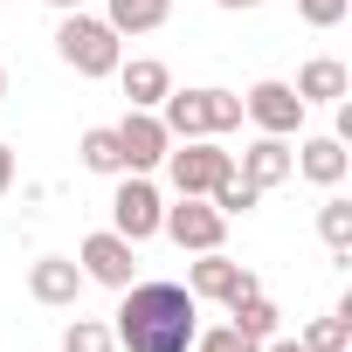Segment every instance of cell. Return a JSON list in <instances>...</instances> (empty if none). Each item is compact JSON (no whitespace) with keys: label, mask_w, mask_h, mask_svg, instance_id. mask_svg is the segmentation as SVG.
<instances>
[{"label":"cell","mask_w":352,"mask_h":352,"mask_svg":"<svg viewBox=\"0 0 352 352\" xmlns=\"http://www.w3.org/2000/svg\"><path fill=\"white\" fill-rule=\"evenodd\" d=\"M187 290L201 297V304H235V297H249V290H263L235 256H221V249H208V256H194L187 263Z\"/></svg>","instance_id":"cell-8"},{"label":"cell","mask_w":352,"mask_h":352,"mask_svg":"<svg viewBox=\"0 0 352 352\" xmlns=\"http://www.w3.org/2000/svg\"><path fill=\"white\" fill-rule=\"evenodd\" d=\"M56 56L76 69V76H118V63H124V35L104 21V14H90V8H76V14H63L56 21Z\"/></svg>","instance_id":"cell-2"},{"label":"cell","mask_w":352,"mask_h":352,"mask_svg":"<svg viewBox=\"0 0 352 352\" xmlns=\"http://www.w3.org/2000/svg\"><path fill=\"white\" fill-rule=\"evenodd\" d=\"M76 152H83V166H90V173H104V180H118V173H124V145H118V124H90Z\"/></svg>","instance_id":"cell-18"},{"label":"cell","mask_w":352,"mask_h":352,"mask_svg":"<svg viewBox=\"0 0 352 352\" xmlns=\"http://www.w3.org/2000/svg\"><path fill=\"white\" fill-rule=\"evenodd\" d=\"M187 352H263L256 338H242L235 324H214V331H194V345Z\"/></svg>","instance_id":"cell-23"},{"label":"cell","mask_w":352,"mask_h":352,"mask_svg":"<svg viewBox=\"0 0 352 352\" xmlns=\"http://www.w3.org/2000/svg\"><path fill=\"white\" fill-rule=\"evenodd\" d=\"M0 8H8V0H0Z\"/></svg>","instance_id":"cell-30"},{"label":"cell","mask_w":352,"mask_h":352,"mask_svg":"<svg viewBox=\"0 0 352 352\" xmlns=\"http://www.w3.org/2000/svg\"><path fill=\"white\" fill-rule=\"evenodd\" d=\"M28 297L49 304V311H76V297H83L76 256H35V263H28Z\"/></svg>","instance_id":"cell-10"},{"label":"cell","mask_w":352,"mask_h":352,"mask_svg":"<svg viewBox=\"0 0 352 352\" xmlns=\"http://www.w3.org/2000/svg\"><path fill=\"white\" fill-rule=\"evenodd\" d=\"M8 187H14V145L0 138V194H8Z\"/></svg>","instance_id":"cell-25"},{"label":"cell","mask_w":352,"mask_h":352,"mask_svg":"<svg viewBox=\"0 0 352 352\" xmlns=\"http://www.w3.org/2000/svg\"><path fill=\"white\" fill-rule=\"evenodd\" d=\"M297 180H311V187H345V173H352V152L331 138V131H318V138H297Z\"/></svg>","instance_id":"cell-12"},{"label":"cell","mask_w":352,"mask_h":352,"mask_svg":"<svg viewBox=\"0 0 352 352\" xmlns=\"http://www.w3.org/2000/svg\"><path fill=\"white\" fill-rule=\"evenodd\" d=\"M0 97H8V63H0Z\"/></svg>","instance_id":"cell-29"},{"label":"cell","mask_w":352,"mask_h":352,"mask_svg":"<svg viewBox=\"0 0 352 352\" xmlns=\"http://www.w3.org/2000/svg\"><path fill=\"white\" fill-rule=\"evenodd\" d=\"M159 235H166V242H180L187 256H208V249L228 242V214H221L208 194H180V201L159 214Z\"/></svg>","instance_id":"cell-4"},{"label":"cell","mask_w":352,"mask_h":352,"mask_svg":"<svg viewBox=\"0 0 352 352\" xmlns=\"http://www.w3.org/2000/svg\"><path fill=\"white\" fill-rule=\"evenodd\" d=\"M214 8H228V14H242V8H263V0H214Z\"/></svg>","instance_id":"cell-27"},{"label":"cell","mask_w":352,"mask_h":352,"mask_svg":"<svg viewBox=\"0 0 352 352\" xmlns=\"http://www.w3.org/2000/svg\"><path fill=\"white\" fill-rule=\"evenodd\" d=\"M318 235H324V249L345 263L352 256V201L338 194V187H324V201H318Z\"/></svg>","instance_id":"cell-16"},{"label":"cell","mask_w":352,"mask_h":352,"mask_svg":"<svg viewBox=\"0 0 352 352\" xmlns=\"http://www.w3.org/2000/svg\"><path fill=\"white\" fill-rule=\"evenodd\" d=\"M276 318H283V311H276L263 290H249V297H235V304H228V324H235L242 338H256V345H263V338H276Z\"/></svg>","instance_id":"cell-17"},{"label":"cell","mask_w":352,"mask_h":352,"mask_svg":"<svg viewBox=\"0 0 352 352\" xmlns=\"http://www.w3.org/2000/svg\"><path fill=\"white\" fill-rule=\"evenodd\" d=\"M63 352H118V338H111V324H97V318H69Z\"/></svg>","instance_id":"cell-21"},{"label":"cell","mask_w":352,"mask_h":352,"mask_svg":"<svg viewBox=\"0 0 352 352\" xmlns=\"http://www.w3.org/2000/svg\"><path fill=\"white\" fill-rule=\"evenodd\" d=\"M118 90H124L131 111H159L166 90H173V69L159 56H131V63H118Z\"/></svg>","instance_id":"cell-13"},{"label":"cell","mask_w":352,"mask_h":352,"mask_svg":"<svg viewBox=\"0 0 352 352\" xmlns=\"http://www.w3.org/2000/svg\"><path fill=\"white\" fill-rule=\"evenodd\" d=\"M159 166H166L173 194H214L228 173H235V152H228L221 138H173Z\"/></svg>","instance_id":"cell-3"},{"label":"cell","mask_w":352,"mask_h":352,"mask_svg":"<svg viewBox=\"0 0 352 352\" xmlns=\"http://www.w3.org/2000/svg\"><path fill=\"white\" fill-rule=\"evenodd\" d=\"M208 201H214V208H221V214L235 221V214H256V208H263V187H249L242 173H228V180H221V187H214Z\"/></svg>","instance_id":"cell-20"},{"label":"cell","mask_w":352,"mask_h":352,"mask_svg":"<svg viewBox=\"0 0 352 352\" xmlns=\"http://www.w3.org/2000/svg\"><path fill=\"white\" fill-rule=\"evenodd\" d=\"M111 318L118 352H187L201 331V297L187 283H124Z\"/></svg>","instance_id":"cell-1"},{"label":"cell","mask_w":352,"mask_h":352,"mask_svg":"<svg viewBox=\"0 0 352 352\" xmlns=\"http://www.w3.org/2000/svg\"><path fill=\"white\" fill-rule=\"evenodd\" d=\"M304 111H311V104H304L283 76H263V83L242 97V118H249L256 131H270V138H297V131H304Z\"/></svg>","instance_id":"cell-7"},{"label":"cell","mask_w":352,"mask_h":352,"mask_svg":"<svg viewBox=\"0 0 352 352\" xmlns=\"http://www.w3.org/2000/svg\"><path fill=\"white\" fill-rule=\"evenodd\" d=\"M118 145H124V173H159V159H166L173 131L159 124V111H124Z\"/></svg>","instance_id":"cell-9"},{"label":"cell","mask_w":352,"mask_h":352,"mask_svg":"<svg viewBox=\"0 0 352 352\" xmlns=\"http://www.w3.org/2000/svg\"><path fill=\"white\" fill-rule=\"evenodd\" d=\"M166 14H173V0H111V8H104V21L118 35H159Z\"/></svg>","instance_id":"cell-15"},{"label":"cell","mask_w":352,"mask_h":352,"mask_svg":"<svg viewBox=\"0 0 352 352\" xmlns=\"http://www.w3.org/2000/svg\"><path fill=\"white\" fill-rule=\"evenodd\" d=\"M76 270H83V283L124 290V283H138V242H124L118 228H97L76 242Z\"/></svg>","instance_id":"cell-5"},{"label":"cell","mask_w":352,"mask_h":352,"mask_svg":"<svg viewBox=\"0 0 352 352\" xmlns=\"http://www.w3.org/2000/svg\"><path fill=\"white\" fill-rule=\"evenodd\" d=\"M235 173H242L249 187H263V194H270V187H283V180H297L290 138H270V131H263V138H249V145H242V159H235Z\"/></svg>","instance_id":"cell-11"},{"label":"cell","mask_w":352,"mask_h":352,"mask_svg":"<svg viewBox=\"0 0 352 352\" xmlns=\"http://www.w3.org/2000/svg\"><path fill=\"white\" fill-rule=\"evenodd\" d=\"M49 8H56V14H76V8H90V0H49Z\"/></svg>","instance_id":"cell-28"},{"label":"cell","mask_w":352,"mask_h":352,"mask_svg":"<svg viewBox=\"0 0 352 352\" xmlns=\"http://www.w3.org/2000/svg\"><path fill=\"white\" fill-rule=\"evenodd\" d=\"M290 90H297L304 104H338V97H352V69H345L338 56H311Z\"/></svg>","instance_id":"cell-14"},{"label":"cell","mask_w":352,"mask_h":352,"mask_svg":"<svg viewBox=\"0 0 352 352\" xmlns=\"http://www.w3.org/2000/svg\"><path fill=\"white\" fill-rule=\"evenodd\" d=\"M352 14V0H297V21L304 28H338Z\"/></svg>","instance_id":"cell-24"},{"label":"cell","mask_w":352,"mask_h":352,"mask_svg":"<svg viewBox=\"0 0 352 352\" xmlns=\"http://www.w3.org/2000/svg\"><path fill=\"white\" fill-rule=\"evenodd\" d=\"M159 214H166V201H159V187H152V173H118L111 228H118L124 242H152V235H159Z\"/></svg>","instance_id":"cell-6"},{"label":"cell","mask_w":352,"mask_h":352,"mask_svg":"<svg viewBox=\"0 0 352 352\" xmlns=\"http://www.w3.org/2000/svg\"><path fill=\"white\" fill-rule=\"evenodd\" d=\"M297 345H304V352H352V318H345V311L311 318V324L297 331Z\"/></svg>","instance_id":"cell-19"},{"label":"cell","mask_w":352,"mask_h":352,"mask_svg":"<svg viewBox=\"0 0 352 352\" xmlns=\"http://www.w3.org/2000/svg\"><path fill=\"white\" fill-rule=\"evenodd\" d=\"M235 124H242V97H235V90H214V83H208V131L221 138V131H235Z\"/></svg>","instance_id":"cell-22"},{"label":"cell","mask_w":352,"mask_h":352,"mask_svg":"<svg viewBox=\"0 0 352 352\" xmlns=\"http://www.w3.org/2000/svg\"><path fill=\"white\" fill-rule=\"evenodd\" d=\"M263 352H304L297 338H263Z\"/></svg>","instance_id":"cell-26"}]
</instances>
